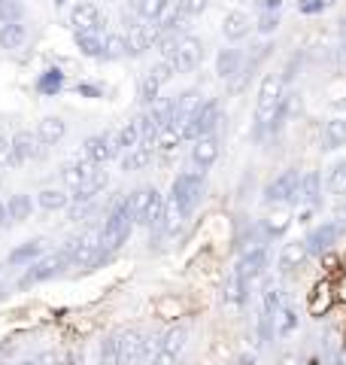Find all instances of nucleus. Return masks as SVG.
<instances>
[{"label": "nucleus", "instance_id": "32", "mask_svg": "<svg viewBox=\"0 0 346 365\" xmlns=\"http://www.w3.org/2000/svg\"><path fill=\"white\" fill-rule=\"evenodd\" d=\"M33 207H37V204H33L28 192H16V195L6 198V210H9V220L13 222H28L33 216Z\"/></svg>", "mask_w": 346, "mask_h": 365}, {"label": "nucleus", "instance_id": "23", "mask_svg": "<svg viewBox=\"0 0 346 365\" xmlns=\"http://www.w3.org/2000/svg\"><path fill=\"white\" fill-rule=\"evenodd\" d=\"M33 204H37L40 210L46 213H58V210H67L70 207V192L61 189V186H46L37 192V198H33Z\"/></svg>", "mask_w": 346, "mask_h": 365}, {"label": "nucleus", "instance_id": "34", "mask_svg": "<svg viewBox=\"0 0 346 365\" xmlns=\"http://www.w3.org/2000/svg\"><path fill=\"white\" fill-rule=\"evenodd\" d=\"M76 49L85 55V58H100L103 55V34L100 31H79L73 34Z\"/></svg>", "mask_w": 346, "mask_h": 365}, {"label": "nucleus", "instance_id": "31", "mask_svg": "<svg viewBox=\"0 0 346 365\" xmlns=\"http://www.w3.org/2000/svg\"><path fill=\"white\" fill-rule=\"evenodd\" d=\"M298 204H307V207H316V204H322V180H319L316 170H304V174H301Z\"/></svg>", "mask_w": 346, "mask_h": 365}, {"label": "nucleus", "instance_id": "47", "mask_svg": "<svg viewBox=\"0 0 346 365\" xmlns=\"http://www.w3.org/2000/svg\"><path fill=\"white\" fill-rule=\"evenodd\" d=\"M258 13H280L283 9V0H256Z\"/></svg>", "mask_w": 346, "mask_h": 365}, {"label": "nucleus", "instance_id": "13", "mask_svg": "<svg viewBox=\"0 0 346 365\" xmlns=\"http://www.w3.org/2000/svg\"><path fill=\"white\" fill-rule=\"evenodd\" d=\"M125 40H128L131 55H143V52L152 49V46H158L161 31H158L155 21H140V19H137V21H131V25H128Z\"/></svg>", "mask_w": 346, "mask_h": 365}, {"label": "nucleus", "instance_id": "8", "mask_svg": "<svg viewBox=\"0 0 346 365\" xmlns=\"http://www.w3.org/2000/svg\"><path fill=\"white\" fill-rule=\"evenodd\" d=\"M201 64H204V43L194 34H182L170 58L173 73H194Z\"/></svg>", "mask_w": 346, "mask_h": 365}, {"label": "nucleus", "instance_id": "19", "mask_svg": "<svg viewBox=\"0 0 346 365\" xmlns=\"http://www.w3.org/2000/svg\"><path fill=\"white\" fill-rule=\"evenodd\" d=\"M110 186V170L107 168H98L95 170V174H91L85 182H83V186H79L76 192H73V195H70V201H76V204H88V201H98V195H100V192L103 189H107Z\"/></svg>", "mask_w": 346, "mask_h": 365}, {"label": "nucleus", "instance_id": "35", "mask_svg": "<svg viewBox=\"0 0 346 365\" xmlns=\"http://www.w3.org/2000/svg\"><path fill=\"white\" fill-rule=\"evenodd\" d=\"M186 341H189V329L186 326H173L164 332V338L158 341V350H167L173 356H179L182 350H186Z\"/></svg>", "mask_w": 346, "mask_h": 365}, {"label": "nucleus", "instance_id": "12", "mask_svg": "<svg viewBox=\"0 0 346 365\" xmlns=\"http://www.w3.org/2000/svg\"><path fill=\"white\" fill-rule=\"evenodd\" d=\"M170 76H173V67L167 61H158L152 71H146L140 76V88H137V95H140V104H152V101L161 98V88H164L170 83Z\"/></svg>", "mask_w": 346, "mask_h": 365}, {"label": "nucleus", "instance_id": "52", "mask_svg": "<svg viewBox=\"0 0 346 365\" xmlns=\"http://www.w3.org/2000/svg\"><path fill=\"white\" fill-rule=\"evenodd\" d=\"M16 365H37V359H19Z\"/></svg>", "mask_w": 346, "mask_h": 365}, {"label": "nucleus", "instance_id": "2", "mask_svg": "<svg viewBox=\"0 0 346 365\" xmlns=\"http://www.w3.org/2000/svg\"><path fill=\"white\" fill-rule=\"evenodd\" d=\"M100 232H103V250H107V253L119 250L125 241H128L131 232H134V216H131V207H128V198H119L112 204V210L107 213Z\"/></svg>", "mask_w": 346, "mask_h": 365}, {"label": "nucleus", "instance_id": "1", "mask_svg": "<svg viewBox=\"0 0 346 365\" xmlns=\"http://www.w3.org/2000/svg\"><path fill=\"white\" fill-rule=\"evenodd\" d=\"M285 95V79L283 73H264L261 86H258V107H256V128L261 131H273L280 125V104Z\"/></svg>", "mask_w": 346, "mask_h": 365}, {"label": "nucleus", "instance_id": "30", "mask_svg": "<svg viewBox=\"0 0 346 365\" xmlns=\"http://www.w3.org/2000/svg\"><path fill=\"white\" fill-rule=\"evenodd\" d=\"M310 259V250L304 241H288L280 250V271H298Z\"/></svg>", "mask_w": 346, "mask_h": 365}, {"label": "nucleus", "instance_id": "38", "mask_svg": "<svg viewBox=\"0 0 346 365\" xmlns=\"http://www.w3.org/2000/svg\"><path fill=\"white\" fill-rule=\"evenodd\" d=\"M325 186L334 198H346V162H334L328 170V180Z\"/></svg>", "mask_w": 346, "mask_h": 365}, {"label": "nucleus", "instance_id": "21", "mask_svg": "<svg viewBox=\"0 0 346 365\" xmlns=\"http://www.w3.org/2000/svg\"><path fill=\"white\" fill-rule=\"evenodd\" d=\"M70 25L73 31H100V9L88 0H79V4L70 9Z\"/></svg>", "mask_w": 346, "mask_h": 365}, {"label": "nucleus", "instance_id": "5", "mask_svg": "<svg viewBox=\"0 0 346 365\" xmlns=\"http://www.w3.org/2000/svg\"><path fill=\"white\" fill-rule=\"evenodd\" d=\"M298 189H301V174L298 168L283 170L280 177H273L261 192V201L268 207H280V204H298Z\"/></svg>", "mask_w": 346, "mask_h": 365}, {"label": "nucleus", "instance_id": "6", "mask_svg": "<svg viewBox=\"0 0 346 365\" xmlns=\"http://www.w3.org/2000/svg\"><path fill=\"white\" fill-rule=\"evenodd\" d=\"M61 268H70V262H67V256L61 253V250H58V253H43L37 262H31V265L25 268V274L19 277L16 287H19V289L37 287V283L52 280L55 274H61Z\"/></svg>", "mask_w": 346, "mask_h": 365}, {"label": "nucleus", "instance_id": "17", "mask_svg": "<svg viewBox=\"0 0 346 365\" xmlns=\"http://www.w3.org/2000/svg\"><path fill=\"white\" fill-rule=\"evenodd\" d=\"M186 210H182V204L177 201V198H173V195H167L164 198V207H161V220H158V232L161 235H164V237H173V235H177L179 232V228H182V222H186Z\"/></svg>", "mask_w": 346, "mask_h": 365}, {"label": "nucleus", "instance_id": "33", "mask_svg": "<svg viewBox=\"0 0 346 365\" xmlns=\"http://www.w3.org/2000/svg\"><path fill=\"white\" fill-rule=\"evenodd\" d=\"M292 228V213L288 210H273L261 220V235L264 237H283Z\"/></svg>", "mask_w": 346, "mask_h": 365}, {"label": "nucleus", "instance_id": "49", "mask_svg": "<svg viewBox=\"0 0 346 365\" xmlns=\"http://www.w3.org/2000/svg\"><path fill=\"white\" fill-rule=\"evenodd\" d=\"M237 365H256V356H249V353H243V356H237Z\"/></svg>", "mask_w": 346, "mask_h": 365}, {"label": "nucleus", "instance_id": "39", "mask_svg": "<svg viewBox=\"0 0 346 365\" xmlns=\"http://www.w3.org/2000/svg\"><path fill=\"white\" fill-rule=\"evenodd\" d=\"M271 323H273V332L280 335V338H285V335H292V332H295V326H298V317H295V311H292V307H288V304H283L280 311L273 314V319H271Z\"/></svg>", "mask_w": 346, "mask_h": 365}, {"label": "nucleus", "instance_id": "29", "mask_svg": "<svg viewBox=\"0 0 346 365\" xmlns=\"http://www.w3.org/2000/svg\"><path fill=\"white\" fill-rule=\"evenodd\" d=\"M346 146V116H331L322 125V150H340Z\"/></svg>", "mask_w": 346, "mask_h": 365}, {"label": "nucleus", "instance_id": "20", "mask_svg": "<svg viewBox=\"0 0 346 365\" xmlns=\"http://www.w3.org/2000/svg\"><path fill=\"white\" fill-rule=\"evenodd\" d=\"M249 31H252V21H249V16L243 13V9H231V13H225V19H222V34H225L228 43L246 40Z\"/></svg>", "mask_w": 346, "mask_h": 365}, {"label": "nucleus", "instance_id": "45", "mask_svg": "<svg viewBox=\"0 0 346 365\" xmlns=\"http://www.w3.org/2000/svg\"><path fill=\"white\" fill-rule=\"evenodd\" d=\"M276 28H280V13H261L258 16V34L271 37V34H276Z\"/></svg>", "mask_w": 346, "mask_h": 365}, {"label": "nucleus", "instance_id": "25", "mask_svg": "<svg viewBox=\"0 0 346 365\" xmlns=\"http://www.w3.org/2000/svg\"><path fill=\"white\" fill-rule=\"evenodd\" d=\"M33 134H37L46 146H58L67 137V122L61 116H43L37 122V128H33Z\"/></svg>", "mask_w": 346, "mask_h": 365}, {"label": "nucleus", "instance_id": "27", "mask_svg": "<svg viewBox=\"0 0 346 365\" xmlns=\"http://www.w3.org/2000/svg\"><path fill=\"white\" fill-rule=\"evenodd\" d=\"M43 253H46V241L43 237H33V241H25L21 247H16L13 253L6 256V262L9 265H19V268H28L31 262H37Z\"/></svg>", "mask_w": 346, "mask_h": 365}, {"label": "nucleus", "instance_id": "28", "mask_svg": "<svg viewBox=\"0 0 346 365\" xmlns=\"http://www.w3.org/2000/svg\"><path fill=\"white\" fill-rule=\"evenodd\" d=\"M152 158H155V146L140 143V146H134V150L122 153V170H128V174H137V170H146L149 165H152Z\"/></svg>", "mask_w": 346, "mask_h": 365}, {"label": "nucleus", "instance_id": "11", "mask_svg": "<svg viewBox=\"0 0 346 365\" xmlns=\"http://www.w3.org/2000/svg\"><path fill=\"white\" fill-rule=\"evenodd\" d=\"M9 143H13V153H16L19 168L21 165H31V162H43L46 153H49V146H46L40 137L33 134V131H28V128L16 131L13 137H9Z\"/></svg>", "mask_w": 346, "mask_h": 365}, {"label": "nucleus", "instance_id": "15", "mask_svg": "<svg viewBox=\"0 0 346 365\" xmlns=\"http://www.w3.org/2000/svg\"><path fill=\"white\" fill-rule=\"evenodd\" d=\"M219 155H222V140H219L216 134H206V137H198V140L192 143V162L194 168H213L219 162Z\"/></svg>", "mask_w": 346, "mask_h": 365}, {"label": "nucleus", "instance_id": "3", "mask_svg": "<svg viewBox=\"0 0 346 365\" xmlns=\"http://www.w3.org/2000/svg\"><path fill=\"white\" fill-rule=\"evenodd\" d=\"M128 207L134 216V225L155 228L161 220V207H164V195L155 186H137L128 195Z\"/></svg>", "mask_w": 346, "mask_h": 365}, {"label": "nucleus", "instance_id": "40", "mask_svg": "<svg viewBox=\"0 0 346 365\" xmlns=\"http://www.w3.org/2000/svg\"><path fill=\"white\" fill-rule=\"evenodd\" d=\"M173 4V0H140L137 4V19L140 21H158L161 19V13Z\"/></svg>", "mask_w": 346, "mask_h": 365}, {"label": "nucleus", "instance_id": "18", "mask_svg": "<svg viewBox=\"0 0 346 365\" xmlns=\"http://www.w3.org/2000/svg\"><path fill=\"white\" fill-rule=\"evenodd\" d=\"M243 67H246V55L234 49V46L216 55V73H219V79H225V83H231L237 73H243Z\"/></svg>", "mask_w": 346, "mask_h": 365}, {"label": "nucleus", "instance_id": "10", "mask_svg": "<svg viewBox=\"0 0 346 365\" xmlns=\"http://www.w3.org/2000/svg\"><path fill=\"white\" fill-rule=\"evenodd\" d=\"M343 228H346V222H340V220H328V222H322V225H316V228H310L307 237H304L310 256H325L328 250L340 241Z\"/></svg>", "mask_w": 346, "mask_h": 365}, {"label": "nucleus", "instance_id": "41", "mask_svg": "<svg viewBox=\"0 0 346 365\" xmlns=\"http://www.w3.org/2000/svg\"><path fill=\"white\" fill-rule=\"evenodd\" d=\"M61 86H64V73L61 71H46L40 76V83H37V88L46 91V95H52V91H58Z\"/></svg>", "mask_w": 346, "mask_h": 365}, {"label": "nucleus", "instance_id": "51", "mask_svg": "<svg viewBox=\"0 0 346 365\" xmlns=\"http://www.w3.org/2000/svg\"><path fill=\"white\" fill-rule=\"evenodd\" d=\"M337 220L346 222V198H340V210H337Z\"/></svg>", "mask_w": 346, "mask_h": 365}, {"label": "nucleus", "instance_id": "42", "mask_svg": "<svg viewBox=\"0 0 346 365\" xmlns=\"http://www.w3.org/2000/svg\"><path fill=\"white\" fill-rule=\"evenodd\" d=\"M21 21V4L19 0H0V25Z\"/></svg>", "mask_w": 346, "mask_h": 365}, {"label": "nucleus", "instance_id": "43", "mask_svg": "<svg viewBox=\"0 0 346 365\" xmlns=\"http://www.w3.org/2000/svg\"><path fill=\"white\" fill-rule=\"evenodd\" d=\"M177 9L186 19H198L204 9H206V0H177Z\"/></svg>", "mask_w": 346, "mask_h": 365}, {"label": "nucleus", "instance_id": "26", "mask_svg": "<svg viewBox=\"0 0 346 365\" xmlns=\"http://www.w3.org/2000/svg\"><path fill=\"white\" fill-rule=\"evenodd\" d=\"M25 43H28V25L25 21L0 25V49L4 52H19V49H25Z\"/></svg>", "mask_w": 346, "mask_h": 365}, {"label": "nucleus", "instance_id": "46", "mask_svg": "<svg viewBox=\"0 0 346 365\" xmlns=\"http://www.w3.org/2000/svg\"><path fill=\"white\" fill-rule=\"evenodd\" d=\"M149 365H179V356H173V353H167V350H155Z\"/></svg>", "mask_w": 346, "mask_h": 365}, {"label": "nucleus", "instance_id": "4", "mask_svg": "<svg viewBox=\"0 0 346 365\" xmlns=\"http://www.w3.org/2000/svg\"><path fill=\"white\" fill-rule=\"evenodd\" d=\"M219 122H222V104H219L216 98L210 101H204L201 110L194 113L192 119L182 122V128H179V140H198V137H206V134H216L219 128Z\"/></svg>", "mask_w": 346, "mask_h": 365}, {"label": "nucleus", "instance_id": "53", "mask_svg": "<svg viewBox=\"0 0 346 365\" xmlns=\"http://www.w3.org/2000/svg\"><path fill=\"white\" fill-rule=\"evenodd\" d=\"M343 25H346V21H343ZM343 31H346V28H343Z\"/></svg>", "mask_w": 346, "mask_h": 365}, {"label": "nucleus", "instance_id": "37", "mask_svg": "<svg viewBox=\"0 0 346 365\" xmlns=\"http://www.w3.org/2000/svg\"><path fill=\"white\" fill-rule=\"evenodd\" d=\"M100 365H122V344H119V332H110L100 341Z\"/></svg>", "mask_w": 346, "mask_h": 365}, {"label": "nucleus", "instance_id": "22", "mask_svg": "<svg viewBox=\"0 0 346 365\" xmlns=\"http://www.w3.org/2000/svg\"><path fill=\"white\" fill-rule=\"evenodd\" d=\"M237 268H240V274H243V280L252 287V283H256V280L261 277V274H264V268H268V250H264V247L246 250Z\"/></svg>", "mask_w": 346, "mask_h": 365}, {"label": "nucleus", "instance_id": "14", "mask_svg": "<svg viewBox=\"0 0 346 365\" xmlns=\"http://www.w3.org/2000/svg\"><path fill=\"white\" fill-rule=\"evenodd\" d=\"M83 158H88V162L95 165V168H107V162L119 158V153H115V146H112V134L103 131V134L85 137V143H83Z\"/></svg>", "mask_w": 346, "mask_h": 365}, {"label": "nucleus", "instance_id": "9", "mask_svg": "<svg viewBox=\"0 0 346 365\" xmlns=\"http://www.w3.org/2000/svg\"><path fill=\"white\" fill-rule=\"evenodd\" d=\"M119 344H122V365H140L146 356L152 359V341L140 329H119Z\"/></svg>", "mask_w": 346, "mask_h": 365}, {"label": "nucleus", "instance_id": "7", "mask_svg": "<svg viewBox=\"0 0 346 365\" xmlns=\"http://www.w3.org/2000/svg\"><path fill=\"white\" fill-rule=\"evenodd\" d=\"M170 195L182 204V210L192 213L204 198V170H182V174H177Z\"/></svg>", "mask_w": 346, "mask_h": 365}, {"label": "nucleus", "instance_id": "48", "mask_svg": "<svg viewBox=\"0 0 346 365\" xmlns=\"http://www.w3.org/2000/svg\"><path fill=\"white\" fill-rule=\"evenodd\" d=\"M13 225V220H9V210H6V201L0 198V232H4V228H9Z\"/></svg>", "mask_w": 346, "mask_h": 365}, {"label": "nucleus", "instance_id": "50", "mask_svg": "<svg viewBox=\"0 0 346 365\" xmlns=\"http://www.w3.org/2000/svg\"><path fill=\"white\" fill-rule=\"evenodd\" d=\"M331 107H334V110H337V113H340V116H346V98H343V101H334V104H331Z\"/></svg>", "mask_w": 346, "mask_h": 365}, {"label": "nucleus", "instance_id": "24", "mask_svg": "<svg viewBox=\"0 0 346 365\" xmlns=\"http://www.w3.org/2000/svg\"><path fill=\"white\" fill-rule=\"evenodd\" d=\"M246 292H249V283L243 280L240 268H231V274L225 277V287H222V299L228 307H240L246 302Z\"/></svg>", "mask_w": 346, "mask_h": 365}, {"label": "nucleus", "instance_id": "36", "mask_svg": "<svg viewBox=\"0 0 346 365\" xmlns=\"http://www.w3.org/2000/svg\"><path fill=\"white\" fill-rule=\"evenodd\" d=\"M125 55H131L125 34H107V37H103V55L100 58L103 61H119V58H125Z\"/></svg>", "mask_w": 346, "mask_h": 365}, {"label": "nucleus", "instance_id": "16", "mask_svg": "<svg viewBox=\"0 0 346 365\" xmlns=\"http://www.w3.org/2000/svg\"><path fill=\"white\" fill-rule=\"evenodd\" d=\"M95 165L88 162V158H70V162H64L61 165V189H67L73 195V192L83 186V182L95 174Z\"/></svg>", "mask_w": 346, "mask_h": 365}, {"label": "nucleus", "instance_id": "44", "mask_svg": "<svg viewBox=\"0 0 346 365\" xmlns=\"http://www.w3.org/2000/svg\"><path fill=\"white\" fill-rule=\"evenodd\" d=\"M0 168H19L16 153H13V143H9L6 134H0Z\"/></svg>", "mask_w": 346, "mask_h": 365}]
</instances>
